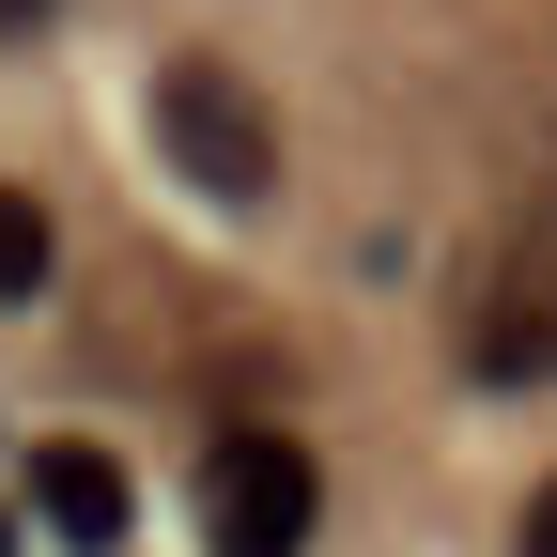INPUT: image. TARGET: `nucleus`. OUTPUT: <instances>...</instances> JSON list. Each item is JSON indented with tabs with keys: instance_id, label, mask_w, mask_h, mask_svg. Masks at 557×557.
<instances>
[{
	"instance_id": "nucleus-3",
	"label": "nucleus",
	"mask_w": 557,
	"mask_h": 557,
	"mask_svg": "<svg viewBox=\"0 0 557 557\" xmlns=\"http://www.w3.org/2000/svg\"><path fill=\"white\" fill-rule=\"evenodd\" d=\"M465 372L480 387H557V263H511L465 325Z\"/></svg>"
},
{
	"instance_id": "nucleus-6",
	"label": "nucleus",
	"mask_w": 557,
	"mask_h": 557,
	"mask_svg": "<svg viewBox=\"0 0 557 557\" xmlns=\"http://www.w3.org/2000/svg\"><path fill=\"white\" fill-rule=\"evenodd\" d=\"M511 557H557V480L527 496V527H511Z\"/></svg>"
},
{
	"instance_id": "nucleus-5",
	"label": "nucleus",
	"mask_w": 557,
	"mask_h": 557,
	"mask_svg": "<svg viewBox=\"0 0 557 557\" xmlns=\"http://www.w3.org/2000/svg\"><path fill=\"white\" fill-rule=\"evenodd\" d=\"M47 263H62V218H47L32 186H0V310H32V295H47Z\"/></svg>"
},
{
	"instance_id": "nucleus-4",
	"label": "nucleus",
	"mask_w": 557,
	"mask_h": 557,
	"mask_svg": "<svg viewBox=\"0 0 557 557\" xmlns=\"http://www.w3.org/2000/svg\"><path fill=\"white\" fill-rule=\"evenodd\" d=\"M32 511H47V527H62V542H78V557H109V542H124V511H139V496H124V465H109V449H94V434H47V449H32Z\"/></svg>"
},
{
	"instance_id": "nucleus-1",
	"label": "nucleus",
	"mask_w": 557,
	"mask_h": 557,
	"mask_svg": "<svg viewBox=\"0 0 557 557\" xmlns=\"http://www.w3.org/2000/svg\"><path fill=\"white\" fill-rule=\"evenodd\" d=\"M156 156L218 201V218H263L278 201V109L233 78V62H171L156 78Z\"/></svg>"
},
{
	"instance_id": "nucleus-2",
	"label": "nucleus",
	"mask_w": 557,
	"mask_h": 557,
	"mask_svg": "<svg viewBox=\"0 0 557 557\" xmlns=\"http://www.w3.org/2000/svg\"><path fill=\"white\" fill-rule=\"evenodd\" d=\"M310 527H325V465L278 418L201 449V557H310Z\"/></svg>"
},
{
	"instance_id": "nucleus-7",
	"label": "nucleus",
	"mask_w": 557,
	"mask_h": 557,
	"mask_svg": "<svg viewBox=\"0 0 557 557\" xmlns=\"http://www.w3.org/2000/svg\"><path fill=\"white\" fill-rule=\"evenodd\" d=\"M47 16H62V0H0V32H47Z\"/></svg>"
}]
</instances>
